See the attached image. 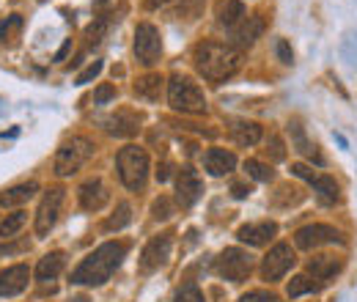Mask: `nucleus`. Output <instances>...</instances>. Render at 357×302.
<instances>
[{
    "label": "nucleus",
    "mask_w": 357,
    "mask_h": 302,
    "mask_svg": "<svg viewBox=\"0 0 357 302\" xmlns=\"http://www.w3.org/2000/svg\"><path fill=\"white\" fill-rule=\"evenodd\" d=\"M195 69L204 80L209 83H223L228 77H234L242 66V52L234 44L223 42H201L192 52Z\"/></svg>",
    "instance_id": "obj_1"
},
{
    "label": "nucleus",
    "mask_w": 357,
    "mask_h": 302,
    "mask_svg": "<svg viewBox=\"0 0 357 302\" xmlns=\"http://www.w3.org/2000/svg\"><path fill=\"white\" fill-rule=\"evenodd\" d=\"M127 256V245L124 242H105L99 245L93 253L77 264V269L72 272V283L77 286H102L110 280V275L121 266V261Z\"/></svg>",
    "instance_id": "obj_2"
},
{
    "label": "nucleus",
    "mask_w": 357,
    "mask_h": 302,
    "mask_svg": "<svg viewBox=\"0 0 357 302\" xmlns=\"http://www.w3.org/2000/svg\"><path fill=\"white\" fill-rule=\"evenodd\" d=\"M168 102H171V107L176 113H190V116L206 113V96H204V91L198 88V83H192L184 75H174L168 80Z\"/></svg>",
    "instance_id": "obj_3"
},
{
    "label": "nucleus",
    "mask_w": 357,
    "mask_h": 302,
    "mask_svg": "<svg viewBox=\"0 0 357 302\" xmlns=\"http://www.w3.org/2000/svg\"><path fill=\"white\" fill-rule=\"evenodd\" d=\"M93 140L91 137H83V135H75V137H69L61 149H58V154H55V173L58 176H72V173H77L86 163H89L91 157H93Z\"/></svg>",
    "instance_id": "obj_4"
},
{
    "label": "nucleus",
    "mask_w": 357,
    "mask_h": 302,
    "mask_svg": "<svg viewBox=\"0 0 357 302\" xmlns=\"http://www.w3.org/2000/svg\"><path fill=\"white\" fill-rule=\"evenodd\" d=\"M116 165H119V176L124 181V187L130 190H140L149 179V154L146 149L140 146H124L116 157Z\"/></svg>",
    "instance_id": "obj_5"
},
{
    "label": "nucleus",
    "mask_w": 357,
    "mask_h": 302,
    "mask_svg": "<svg viewBox=\"0 0 357 302\" xmlns=\"http://www.w3.org/2000/svg\"><path fill=\"white\" fill-rule=\"evenodd\" d=\"M218 275L231 280V283H242L250 278L253 272V259L250 253H245L242 248H225L223 253L218 256V264H215Z\"/></svg>",
    "instance_id": "obj_6"
},
{
    "label": "nucleus",
    "mask_w": 357,
    "mask_h": 302,
    "mask_svg": "<svg viewBox=\"0 0 357 302\" xmlns=\"http://www.w3.org/2000/svg\"><path fill=\"white\" fill-rule=\"evenodd\" d=\"M162 55V39H160V31L151 25V22H140L135 28V58L143 63V66H154Z\"/></svg>",
    "instance_id": "obj_7"
},
{
    "label": "nucleus",
    "mask_w": 357,
    "mask_h": 302,
    "mask_svg": "<svg viewBox=\"0 0 357 302\" xmlns=\"http://www.w3.org/2000/svg\"><path fill=\"white\" fill-rule=\"evenodd\" d=\"M291 173L297 176V179H305L308 184L313 187V192L319 195V201L321 204H338V198H341V190H338V184H335V179L333 176H321V173H316L313 168H308L305 163H294L291 165Z\"/></svg>",
    "instance_id": "obj_8"
},
{
    "label": "nucleus",
    "mask_w": 357,
    "mask_h": 302,
    "mask_svg": "<svg viewBox=\"0 0 357 302\" xmlns=\"http://www.w3.org/2000/svg\"><path fill=\"white\" fill-rule=\"evenodd\" d=\"M341 242H344V236H341L333 225H321V222L305 225V228H300V231L294 234V245H297L300 250H316V248H321V245H341Z\"/></svg>",
    "instance_id": "obj_9"
},
{
    "label": "nucleus",
    "mask_w": 357,
    "mask_h": 302,
    "mask_svg": "<svg viewBox=\"0 0 357 302\" xmlns=\"http://www.w3.org/2000/svg\"><path fill=\"white\" fill-rule=\"evenodd\" d=\"M63 201H66V190L63 187H55V190L45 192V198L39 204V212H36V236H47L52 231V225L58 222Z\"/></svg>",
    "instance_id": "obj_10"
},
{
    "label": "nucleus",
    "mask_w": 357,
    "mask_h": 302,
    "mask_svg": "<svg viewBox=\"0 0 357 302\" xmlns=\"http://www.w3.org/2000/svg\"><path fill=\"white\" fill-rule=\"evenodd\" d=\"M294 261H297V256H294L291 245H286V242L275 245L267 256H264V261H261V278L269 280V283L272 280H280L294 266Z\"/></svg>",
    "instance_id": "obj_11"
},
{
    "label": "nucleus",
    "mask_w": 357,
    "mask_h": 302,
    "mask_svg": "<svg viewBox=\"0 0 357 302\" xmlns=\"http://www.w3.org/2000/svg\"><path fill=\"white\" fill-rule=\"evenodd\" d=\"M201 192H204V181H201V176L192 171L190 165L187 168H181L176 176V204L181 209H190L198 198H201Z\"/></svg>",
    "instance_id": "obj_12"
},
{
    "label": "nucleus",
    "mask_w": 357,
    "mask_h": 302,
    "mask_svg": "<svg viewBox=\"0 0 357 302\" xmlns=\"http://www.w3.org/2000/svg\"><path fill=\"white\" fill-rule=\"evenodd\" d=\"M168 256H171V234H160V236H154L143 248V253H140V269L143 272H154V269H160L168 261Z\"/></svg>",
    "instance_id": "obj_13"
},
{
    "label": "nucleus",
    "mask_w": 357,
    "mask_h": 302,
    "mask_svg": "<svg viewBox=\"0 0 357 302\" xmlns=\"http://www.w3.org/2000/svg\"><path fill=\"white\" fill-rule=\"evenodd\" d=\"M140 124H143V119H140V113H135V110H116L113 116H107L105 119V130L110 132V135H116V137H132L140 132Z\"/></svg>",
    "instance_id": "obj_14"
},
{
    "label": "nucleus",
    "mask_w": 357,
    "mask_h": 302,
    "mask_svg": "<svg viewBox=\"0 0 357 302\" xmlns=\"http://www.w3.org/2000/svg\"><path fill=\"white\" fill-rule=\"evenodd\" d=\"M28 280H31V269L25 264H14V266L3 269L0 272V297L22 294L28 289Z\"/></svg>",
    "instance_id": "obj_15"
},
{
    "label": "nucleus",
    "mask_w": 357,
    "mask_h": 302,
    "mask_svg": "<svg viewBox=\"0 0 357 302\" xmlns=\"http://www.w3.org/2000/svg\"><path fill=\"white\" fill-rule=\"evenodd\" d=\"M77 195H80V206H83L86 212H99V209H102V206L110 201L107 187H105V184H102V179H96V176L80 184Z\"/></svg>",
    "instance_id": "obj_16"
},
{
    "label": "nucleus",
    "mask_w": 357,
    "mask_h": 302,
    "mask_svg": "<svg viewBox=\"0 0 357 302\" xmlns=\"http://www.w3.org/2000/svg\"><path fill=\"white\" fill-rule=\"evenodd\" d=\"M278 234V225L272 222V220H264V222H250V225H242L239 231H236V236L245 242V245H250V248H264L269 245V239Z\"/></svg>",
    "instance_id": "obj_17"
},
{
    "label": "nucleus",
    "mask_w": 357,
    "mask_h": 302,
    "mask_svg": "<svg viewBox=\"0 0 357 302\" xmlns=\"http://www.w3.org/2000/svg\"><path fill=\"white\" fill-rule=\"evenodd\" d=\"M341 266H344V261L338 259V256H330V253L316 256V259L308 261V278L319 280V286L321 283H330L341 272Z\"/></svg>",
    "instance_id": "obj_18"
},
{
    "label": "nucleus",
    "mask_w": 357,
    "mask_h": 302,
    "mask_svg": "<svg viewBox=\"0 0 357 302\" xmlns=\"http://www.w3.org/2000/svg\"><path fill=\"white\" fill-rule=\"evenodd\" d=\"M264 33V20L259 17V14H253V17H245L236 28H234V44L236 47H253L256 39Z\"/></svg>",
    "instance_id": "obj_19"
},
{
    "label": "nucleus",
    "mask_w": 357,
    "mask_h": 302,
    "mask_svg": "<svg viewBox=\"0 0 357 302\" xmlns=\"http://www.w3.org/2000/svg\"><path fill=\"white\" fill-rule=\"evenodd\" d=\"M289 135H291V149H294V151H300L303 157H311V160H316V163L321 165V154H319V149L313 146L311 137L305 135V127H303L300 119H291V121H289Z\"/></svg>",
    "instance_id": "obj_20"
},
{
    "label": "nucleus",
    "mask_w": 357,
    "mask_h": 302,
    "mask_svg": "<svg viewBox=\"0 0 357 302\" xmlns=\"http://www.w3.org/2000/svg\"><path fill=\"white\" fill-rule=\"evenodd\" d=\"M228 132H231V137H234L239 146H256V143L261 140V135H264L256 121H242V119L228 121Z\"/></svg>",
    "instance_id": "obj_21"
},
{
    "label": "nucleus",
    "mask_w": 357,
    "mask_h": 302,
    "mask_svg": "<svg viewBox=\"0 0 357 302\" xmlns=\"http://www.w3.org/2000/svg\"><path fill=\"white\" fill-rule=\"evenodd\" d=\"M204 168L212 173V176H225L236 168V157L225 149H209L206 157H204Z\"/></svg>",
    "instance_id": "obj_22"
},
{
    "label": "nucleus",
    "mask_w": 357,
    "mask_h": 302,
    "mask_svg": "<svg viewBox=\"0 0 357 302\" xmlns=\"http://www.w3.org/2000/svg\"><path fill=\"white\" fill-rule=\"evenodd\" d=\"M215 17H218V25L236 28L245 20V6H242V0H220L215 8Z\"/></svg>",
    "instance_id": "obj_23"
},
{
    "label": "nucleus",
    "mask_w": 357,
    "mask_h": 302,
    "mask_svg": "<svg viewBox=\"0 0 357 302\" xmlns=\"http://www.w3.org/2000/svg\"><path fill=\"white\" fill-rule=\"evenodd\" d=\"M39 192V184L36 181H28V184H17V187H11V190H6V192H0V206H22V204H28L33 195Z\"/></svg>",
    "instance_id": "obj_24"
},
{
    "label": "nucleus",
    "mask_w": 357,
    "mask_h": 302,
    "mask_svg": "<svg viewBox=\"0 0 357 302\" xmlns=\"http://www.w3.org/2000/svg\"><path fill=\"white\" fill-rule=\"evenodd\" d=\"M63 264H66L63 253H58V250H55V253H47L45 259H39V264H36V280H39V283L55 280V278L61 275Z\"/></svg>",
    "instance_id": "obj_25"
},
{
    "label": "nucleus",
    "mask_w": 357,
    "mask_h": 302,
    "mask_svg": "<svg viewBox=\"0 0 357 302\" xmlns=\"http://www.w3.org/2000/svg\"><path fill=\"white\" fill-rule=\"evenodd\" d=\"M162 86H165V80H162L160 75H146V77H140V80L135 83V93H137V99L157 102V99L162 96Z\"/></svg>",
    "instance_id": "obj_26"
},
{
    "label": "nucleus",
    "mask_w": 357,
    "mask_h": 302,
    "mask_svg": "<svg viewBox=\"0 0 357 302\" xmlns=\"http://www.w3.org/2000/svg\"><path fill=\"white\" fill-rule=\"evenodd\" d=\"M303 198H305V192H303L300 187L283 184V187H278V192H275L272 204H275V206H294V204H300Z\"/></svg>",
    "instance_id": "obj_27"
},
{
    "label": "nucleus",
    "mask_w": 357,
    "mask_h": 302,
    "mask_svg": "<svg viewBox=\"0 0 357 302\" xmlns=\"http://www.w3.org/2000/svg\"><path fill=\"white\" fill-rule=\"evenodd\" d=\"M130 222H132V206H130V204H119L116 215L107 217L105 231H121V228H127Z\"/></svg>",
    "instance_id": "obj_28"
},
{
    "label": "nucleus",
    "mask_w": 357,
    "mask_h": 302,
    "mask_svg": "<svg viewBox=\"0 0 357 302\" xmlns=\"http://www.w3.org/2000/svg\"><path fill=\"white\" fill-rule=\"evenodd\" d=\"M25 220H28V215H25L22 209H17L14 215H8L0 222V236H3V239H11V236L25 225Z\"/></svg>",
    "instance_id": "obj_29"
},
{
    "label": "nucleus",
    "mask_w": 357,
    "mask_h": 302,
    "mask_svg": "<svg viewBox=\"0 0 357 302\" xmlns=\"http://www.w3.org/2000/svg\"><path fill=\"white\" fill-rule=\"evenodd\" d=\"M319 289V283H313L308 275H297V278H291V283H289V297H303V294H313Z\"/></svg>",
    "instance_id": "obj_30"
},
{
    "label": "nucleus",
    "mask_w": 357,
    "mask_h": 302,
    "mask_svg": "<svg viewBox=\"0 0 357 302\" xmlns=\"http://www.w3.org/2000/svg\"><path fill=\"white\" fill-rule=\"evenodd\" d=\"M107 25H110L107 17H96L89 28H86V47H93V44L102 42V36L107 33Z\"/></svg>",
    "instance_id": "obj_31"
},
{
    "label": "nucleus",
    "mask_w": 357,
    "mask_h": 302,
    "mask_svg": "<svg viewBox=\"0 0 357 302\" xmlns=\"http://www.w3.org/2000/svg\"><path fill=\"white\" fill-rule=\"evenodd\" d=\"M245 171H248V176H253L256 181H272V176H275V171L269 165H264V163H259V160H245Z\"/></svg>",
    "instance_id": "obj_32"
},
{
    "label": "nucleus",
    "mask_w": 357,
    "mask_h": 302,
    "mask_svg": "<svg viewBox=\"0 0 357 302\" xmlns=\"http://www.w3.org/2000/svg\"><path fill=\"white\" fill-rule=\"evenodd\" d=\"M171 215H174V201L165 198V195H160V198L151 204V217H154V220H168Z\"/></svg>",
    "instance_id": "obj_33"
},
{
    "label": "nucleus",
    "mask_w": 357,
    "mask_h": 302,
    "mask_svg": "<svg viewBox=\"0 0 357 302\" xmlns=\"http://www.w3.org/2000/svg\"><path fill=\"white\" fill-rule=\"evenodd\" d=\"M174 302H206V300H204V294H201V289H198V286L187 283V286H181V289L176 292Z\"/></svg>",
    "instance_id": "obj_34"
},
{
    "label": "nucleus",
    "mask_w": 357,
    "mask_h": 302,
    "mask_svg": "<svg viewBox=\"0 0 357 302\" xmlns=\"http://www.w3.org/2000/svg\"><path fill=\"white\" fill-rule=\"evenodd\" d=\"M20 28H22V17H17V14H14V17H8V20L0 25V39H3V42H6V39H11V33H14V31H20Z\"/></svg>",
    "instance_id": "obj_35"
},
{
    "label": "nucleus",
    "mask_w": 357,
    "mask_h": 302,
    "mask_svg": "<svg viewBox=\"0 0 357 302\" xmlns=\"http://www.w3.org/2000/svg\"><path fill=\"white\" fill-rule=\"evenodd\" d=\"M269 157L275 160V163H280V160H286V149H283V140L278 137V135H272L269 137Z\"/></svg>",
    "instance_id": "obj_36"
},
{
    "label": "nucleus",
    "mask_w": 357,
    "mask_h": 302,
    "mask_svg": "<svg viewBox=\"0 0 357 302\" xmlns=\"http://www.w3.org/2000/svg\"><path fill=\"white\" fill-rule=\"evenodd\" d=\"M99 72H102V61H93L83 75H77V86H86V83H91V80H96V77H99Z\"/></svg>",
    "instance_id": "obj_37"
},
{
    "label": "nucleus",
    "mask_w": 357,
    "mask_h": 302,
    "mask_svg": "<svg viewBox=\"0 0 357 302\" xmlns=\"http://www.w3.org/2000/svg\"><path fill=\"white\" fill-rule=\"evenodd\" d=\"M110 99H116V86H99L96 88V93H93V102L96 105H105V102H110Z\"/></svg>",
    "instance_id": "obj_38"
},
{
    "label": "nucleus",
    "mask_w": 357,
    "mask_h": 302,
    "mask_svg": "<svg viewBox=\"0 0 357 302\" xmlns=\"http://www.w3.org/2000/svg\"><path fill=\"white\" fill-rule=\"evenodd\" d=\"M239 302H280L272 292H248L245 297H239Z\"/></svg>",
    "instance_id": "obj_39"
},
{
    "label": "nucleus",
    "mask_w": 357,
    "mask_h": 302,
    "mask_svg": "<svg viewBox=\"0 0 357 302\" xmlns=\"http://www.w3.org/2000/svg\"><path fill=\"white\" fill-rule=\"evenodd\" d=\"M275 52H278V58H280L283 63H294V52H291V47H289V42H286V39H278V44H275Z\"/></svg>",
    "instance_id": "obj_40"
},
{
    "label": "nucleus",
    "mask_w": 357,
    "mask_h": 302,
    "mask_svg": "<svg viewBox=\"0 0 357 302\" xmlns=\"http://www.w3.org/2000/svg\"><path fill=\"white\" fill-rule=\"evenodd\" d=\"M250 192H253V190H250L248 184H242V181H234V184H231V195H234V198H248Z\"/></svg>",
    "instance_id": "obj_41"
},
{
    "label": "nucleus",
    "mask_w": 357,
    "mask_h": 302,
    "mask_svg": "<svg viewBox=\"0 0 357 302\" xmlns=\"http://www.w3.org/2000/svg\"><path fill=\"white\" fill-rule=\"evenodd\" d=\"M157 179H160V181H168V179H171V165H168V163H162V165L157 168Z\"/></svg>",
    "instance_id": "obj_42"
},
{
    "label": "nucleus",
    "mask_w": 357,
    "mask_h": 302,
    "mask_svg": "<svg viewBox=\"0 0 357 302\" xmlns=\"http://www.w3.org/2000/svg\"><path fill=\"white\" fill-rule=\"evenodd\" d=\"M168 3H171V0H143V6L151 8V11H154V8H162V6H168Z\"/></svg>",
    "instance_id": "obj_43"
},
{
    "label": "nucleus",
    "mask_w": 357,
    "mask_h": 302,
    "mask_svg": "<svg viewBox=\"0 0 357 302\" xmlns=\"http://www.w3.org/2000/svg\"><path fill=\"white\" fill-rule=\"evenodd\" d=\"M69 50H72V39H69V42L63 44V47H61V50H58V55H55V61H63V58H66V52H69Z\"/></svg>",
    "instance_id": "obj_44"
},
{
    "label": "nucleus",
    "mask_w": 357,
    "mask_h": 302,
    "mask_svg": "<svg viewBox=\"0 0 357 302\" xmlns=\"http://www.w3.org/2000/svg\"><path fill=\"white\" fill-rule=\"evenodd\" d=\"M17 250H22V245H0V256L3 253H17Z\"/></svg>",
    "instance_id": "obj_45"
}]
</instances>
